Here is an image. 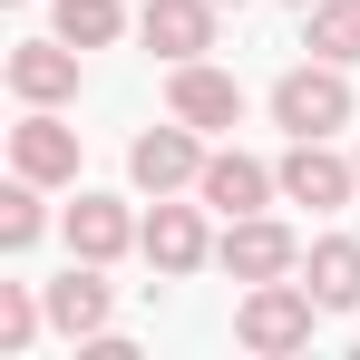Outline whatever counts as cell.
<instances>
[{"label":"cell","mask_w":360,"mask_h":360,"mask_svg":"<svg viewBox=\"0 0 360 360\" xmlns=\"http://www.w3.org/2000/svg\"><path fill=\"white\" fill-rule=\"evenodd\" d=\"M195 136H205V127H146V136H136V146H127V176L146 185V195H176V185H195L205 176V146H195Z\"/></svg>","instance_id":"obj_4"},{"label":"cell","mask_w":360,"mask_h":360,"mask_svg":"<svg viewBox=\"0 0 360 360\" xmlns=\"http://www.w3.org/2000/svg\"><path fill=\"white\" fill-rule=\"evenodd\" d=\"M0 243H10V253L39 243V176H20L10 195H0Z\"/></svg>","instance_id":"obj_17"},{"label":"cell","mask_w":360,"mask_h":360,"mask_svg":"<svg viewBox=\"0 0 360 360\" xmlns=\"http://www.w3.org/2000/svg\"><path fill=\"white\" fill-rule=\"evenodd\" d=\"M30 331H39V302H30V283H0V351H30Z\"/></svg>","instance_id":"obj_18"},{"label":"cell","mask_w":360,"mask_h":360,"mask_svg":"<svg viewBox=\"0 0 360 360\" xmlns=\"http://www.w3.org/2000/svg\"><path fill=\"white\" fill-rule=\"evenodd\" d=\"M166 117H185V127H243V78H224V68H205V59H176Z\"/></svg>","instance_id":"obj_5"},{"label":"cell","mask_w":360,"mask_h":360,"mask_svg":"<svg viewBox=\"0 0 360 360\" xmlns=\"http://www.w3.org/2000/svg\"><path fill=\"white\" fill-rule=\"evenodd\" d=\"M292 10H311V0H292Z\"/></svg>","instance_id":"obj_19"},{"label":"cell","mask_w":360,"mask_h":360,"mask_svg":"<svg viewBox=\"0 0 360 360\" xmlns=\"http://www.w3.org/2000/svg\"><path fill=\"white\" fill-rule=\"evenodd\" d=\"M302 283L321 292V311H360V243H351V234L311 243V263H302Z\"/></svg>","instance_id":"obj_14"},{"label":"cell","mask_w":360,"mask_h":360,"mask_svg":"<svg viewBox=\"0 0 360 360\" xmlns=\"http://www.w3.org/2000/svg\"><path fill=\"white\" fill-rule=\"evenodd\" d=\"M273 185H283V176H263L253 156H234V146H224V156H205L195 195H205V205H214V214L234 224V214H263V195H273Z\"/></svg>","instance_id":"obj_10"},{"label":"cell","mask_w":360,"mask_h":360,"mask_svg":"<svg viewBox=\"0 0 360 360\" xmlns=\"http://www.w3.org/2000/svg\"><path fill=\"white\" fill-rule=\"evenodd\" d=\"M273 117L292 127V136H331V127H351V78H341V59H302V68H283Z\"/></svg>","instance_id":"obj_1"},{"label":"cell","mask_w":360,"mask_h":360,"mask_svg":"<svg viewBox=\"0 0 360 360\" xmlns=\"http://www.w3.org/2000/svg\"><path fill=\"white\" fill-rule=\"evenodd\" d=\"M10 166H20V176H39V185H68V176H78V127L49 117V108H39V117H20V127H10Z\"/></svg>","instance_id":"obj_9"},{"label":"cell","mask_w":360,"mask_h":360,"mask_svg":"<svg viewBox=\"0 0 360 360\" xmlns=\"http://www.w3.org/2000/svg\"><path fill=\"white\" fill-rule=\"evenodd\" d=\"M117 30H127L117 0H59V39H78V49H108Z\"/></svg>","instance_id":"obj_16"},{"label":"cell","mask_w":360,"mask_h":360,"mask_svg":"<svg viewBox=\"0 0 360 360\" xmlns=\"http://www.w3.org/2000/svg\"><path fill=\"white\" fill-rule=\"evenodd\" d=\"M302 39H311V59L360 68V0H311L302 10Z\"/></svg>","instance_id":"obj_15"},{"label":"cell","mask_w":360,"mask_h":360,"mask_svg":"<svg viewBox=\"0 0 360 360\" xmlns=\"http://www.w3.org/2000/svg\"><path fill=\"white\" fill-rule=\"evenodd\" d=\"M49 321H59L68 341H98V331H108V283H98V263H88V253L49 283Z\"/></svg>","instance_id":"obj_11"},{"label":"cell","mask_w":360,"mask_h":360,"mask_svg":"<svg viewBox=\"0 0 360 360\" xmlns=\"http://www.w3.org/2000/svg\"><path fill=\"white\" fill-rule=\"evenodd\" d=\"M10 88H20L30 108L78 98V39H20V49H10Z\"/></svg>","instance_id":"obj_8"},{"label":"cell","mask_w":360,"mask_h":360,"mask_svg":"<svg viewBox=\"0 0 360 360\" xmlns=\"http://www.w3.org/2000/svg\"><path fill=\"white\" fill-rule=\"evenodd\" d=\"M214 10H224V0H146L136 30H146L156 59H205V49H214Z\"/></svg>","instance_id":"obj_7"},{"label":"cell","mask_w":360,"mask_h":360,"mask_svg":"<svg viewBox=\"0 0 360 360\" xmlns=\"http://www.w3.org/2000/svg\"><path fill=\"white\" fill-rule=\"evenodd\" d=\"M136 243H146L156 273H195V263H205V214H195V205H156V214L136 224Z\"/></svg>","instance_id":"obj_12"},{"label":"cell","mask_w":360,"mask_h":360,"mask_svg":"<svg viewBox=\"0 0 360 360\" xmlns=\"http://www.w3.org/2000/svg\"><path fill=\"white\" fill-rule=\"evenodd\" d=\"M311 311H321L311 283H253L243 311H234V341L243 351H302L311 341Z\"/></svg>","instance_id":"obj_2"},{"label":"cell","mask_w":360,"mask_h":360,"mask_svg":"<svg viewBox=\"0 0 360 360\" xmlns=\"http://www.w3.org/2000/svg\"><path fill=\"white\" fill-rule=\"evenodd\" d=\"M127 243H136V224H127V205H117V195H78V205H68V253L117 263Z\"/></svg>","instance_id":"obj_13"},{"label":"cell","mask_w":360,"mask_h":360,"mask_svg":"<svg viewBox=\"0 0 360 360\" xmlns=\"http://www.w3.org/2000/svg\"><path fill=\"white\" fill-rule=\"evenodd\" d=\"M351 185H360V166H341L321 136H292V156H283V195H292V205L341 214V205H351Z\"/></svg>","instance_id":"obj_6"},{"label":"cell","mask_w":360,"mask_h":360,"mask_svg":"<svg viewBox=\"0 0 360 360\" xmlns=\"http://www.w3.org/2000/svg\"><path fill=\"white\" fill-rule=\"evenodd\" d=\"M214 263H224L234 283H283V273L302 263V243L283 234L273 214H234V224H224V243H214Z\"/></svg>","instance_id":"obj_3"}]
</instances>
